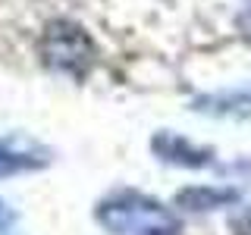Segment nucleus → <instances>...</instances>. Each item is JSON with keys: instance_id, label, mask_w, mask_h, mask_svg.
<instances>
[{"instance_id": "2", "label": "nucleus", "mask_w": 251, "mask_h": 235, "mask_svg": "<svg viewBox=\"0 0 251 235\" xmlns=\"http://www.w3.org/2000/svg\"><path fill=\"white\" fill-rule=\"evenodd\" d=\"M41 60L47 69L53 72H63V75H73V78H82L88 75V69L94 66V41L88 38V31L82 25L69 19H57L44 28L41 35Z\"/></svg>"}, {"instance_id": "6", "label": "nucleus", "mask_w": 251, "mask_h": 235, "mask_svg": "<svg viewBox=\"0 0 251 235\" xmlns=\"http://www.w3.org/2000/svg\"><path fill=\"white\" fill-rule=\"evenodd\" d=\"M232 229H235V235H251V210H245V213L235 219Z\"/></svg>"}, {"instance_id": "7", "label": "nucleus", "mask_w": 251, "mask_h": 235, "mask_svg": "<svg viewBox=\"0 0 251 235\" xmlns=\"http://www.w3.org/2000/svg\"><path fill=\"white\" fill-rule=\"evenodd\" d=\"M10 226H13V210L6 207L3 201H0V232H3V229H10Z\"/></svg>"}, {"instance_id": "1", "label": "nucleus", "mask_w": 251, "mask_h": 235, "mask_svg": "<svg viewBox=\"0 0 251 235\" xmlns=\"http://www.w3.org/2000/svg\"><path fill=\"white\" fill-rule=\"evenodd\" d=\"M98 223L116 235H182L179 219L163 204L138 191H116L98 204Z\"/></svg>"}, {"instance_id": "5", "label": "nucleus", "mask_w": 251, "mask_h": 235, "mask_svg": "<svg viewBox=\"0 0 251 235\" xmlns=\"http://www.w3.org/2000/svg\"><path fill=\"white\" fill-rule=\"evenodd\" d=\"M41 166V160H31L28 154H19V151H10V147L0 144V176H16L22 169H35Z\"/></svg>"}, {"instance_id": "3", "label": "nucleus", "mask_w": 251, "mask_h": 235, "mask_svg": "<svg viewBox=\"0 0 251 235\" xmlns=\"http://www.w3.org/2000/svg\"><path fill=\"white\" fill-rule=\"evenodd\" d=\"M154 151L163 157L167 163H179V166H207L210 154L201 147H192L185 138L173 135V132H160L154 138Z\"/></svg>"}, {"instance_id": "4", "label": "nucleus", "mask_w": 251, "mask_h": 235, "mask_svg": "<svg viewBox=\"0 0 251 235\" xmlns=\"http://www.w3.org/2000/svg\"><path fill=\"white\" fill-rule=\"evenodd\" d=\"M235 198L239 194L232 188H185V191H179L176 204L188 210H214V207H223V204H232Z\"/></svg>"}]
</instances>
